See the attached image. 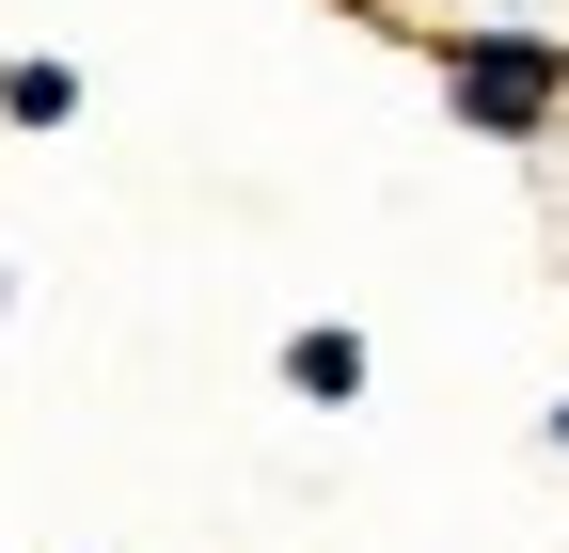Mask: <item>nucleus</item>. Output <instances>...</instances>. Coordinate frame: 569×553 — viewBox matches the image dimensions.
Returning <instances> with one entry per match:
<instances>
[{"label":"nucleus","instance_id":"7ed1b4c3","mask_svg":"<svg viewBox=\"0 0 569 553\" xmlns=\"http://www.w3.org/2000/svg\"><path fill=\"white\" fill-rule=\"evenodd\" d=\"M0 127H17V143L80 127V63H63V48H17V63H0Z\"/></svg>","mask_w":569,"mask_h":553},{"label":"nucleus","instance_id":"39448f33","mask_svg":"<svg viewBox=\"0 0 569 553\" xmlns=\"http://www.w3.org/2000/svg\"><path fill=\"white\" fill-rule=\"evenodd\" d=\"M0 316H17V269H0Z\"/></svg>","mask_w":569,"mask_h":553},{"label":"nucleus","instance_id":"f257e3e1","mask_svg":"<svg viewBox=\"0 0 569 553\" xmlns=\"http://www.w3.org/2000/svg\"><path fill=\"white\" fill-rule=\"evenodd\" d=\"M427 48V80H443V111L475 127V143H553V111H569V32H522V17H490V32H411Z\"/></svg>","mask_w":569,"mask_h":553},{"label":"nucleus","instance_id":"f03ea898","mask_svg":"<svg viewBox=\"0 0 569 553\" xmlns=\"http://www.w3.org/2000/svg\"><path fill=\"white\" fill-rule=\"evenodd\" d=\"M269 380L301 395V411H365L380 349H365V332H348V316H301V332H284V349H269Z\"/></svg>","mask_w":569,"mask_h":553},{"label":"nucleus","instance_id":"20e7f679","mask_svg":"<svg viewBox=\"0 0 569 553\" xmlns=\"http://www.w3.org/2000/svg\"><path fill=\"white\" fill-rule=\"evenodd\" d=\"M538 443H553V459H569V395H553V411H538Z\"/></svg>","mask_w":569,"mask_h":553}]
</instances>
